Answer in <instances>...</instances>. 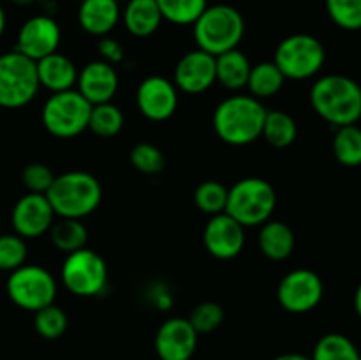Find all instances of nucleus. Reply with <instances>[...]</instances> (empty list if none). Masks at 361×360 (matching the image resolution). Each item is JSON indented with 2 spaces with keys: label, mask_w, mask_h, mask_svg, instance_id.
Masks as SVG:
<instances>
[{
  "label": "nucleus",
  "mask_w": 361,
  "mask_h": 360,
  "mask_svg": "<svg viewBox=\"0 0 361 360\" xmlns=\"http://www.w3.org/2000/svg\"><path fill=\"white\" fill-rule=\"evenodd\" d=\"M312 109L330 126H353L361 119V87L344 74H326L310 87Z\"/></svg>",
  "instance_id": "f257e3e1"
},
{
  "label": "nucleus",
  "mask_w": 361,
  "mask_h": 360,
  "mask_svg": "<svg viewBox=\"0 0 361 360\" xmlns=\"http://www.w3.org/2000/svg\"><path fill=\"white\" fill-rule=\"evenodd\" d=\"M263 101L252 95H231L214 112V131L221 141L231 147H245L259 140L267 119Z\"/></svg>",
  "instance_id": "f03ea898"
},
{
  "label": "nucleus",
  "mask_w": 361,
  "mask_h": 360,
  "mask_svg": "<svg viewBox=\"0 0 361 360\" xmlns=\"http://www.w3.org/2000/svg\"><path fill=\"white\" fill-rule=\"evenodd\" d=\"M46 198L59 217L85 219L101 205L102 187L92 173L73 169L55 176Z\"/></svg>",
  "instance_id": "7ed1b4c3"
},
{
  "label": "nucleus",
  "mask_w": 361,
  "mask_h": 360,
  "mask_svg": "<svg viewBox=\"0 0 361 360\" xmlns=\"http://www.w3.org/2000/svg\"><path fill=\"white\" fill-rule=\"evenodd\" d=\"M192 27L197 48L214 56L238 48L245 34L242 13L229 4L208 6Z\"/></svg>",
  "instance_id": "20e7f679"
},
{
  "label": "nucleus",
  "mask_w": 361,
  "mask_h": 360,
  "mask_svg": "<svg viewBox=\"0 0 361 360\" xmlns=\"http://www.w3.org/2000/svg\"><path fill=\"white\" fill-rule=\"evenodd\" d=\"M277 207V193L268 180L247 176L228 189L226 214L243 228H256L270 221Z\"/></svg>",
  "instance_id": "39448f33"
},
{
  "label": "nucleus",
  "mask_w": 361,
  "mask_h": 360,
  "mask_svg": "<svg viewBox=\"0 0 361 360\" xmlns=\"http://www.w3.org/2000/svg\"><path fill=\"white\" fill-rule=\"evenodd\" d=\"M274 62L286 80H310L323 69L326 62V49L316 35L293 34L279 42L274 53Z\"/></svg>",
  "instance_id": "423d86ee"
},
{
  "label": "nucleus",
  "mask_w": 361,
  "mask_h": 360,
  "mask_svg": "<svg viewBox=\"0 0 361 360\" xmlns=\"http://www.w3.org/2000/svg\"><path fill=\"white\" fill-rule=\"evenodd\" d=\"M92 104L76 90L51 94L42 104V126L51 136L71 140L88 129Z\"/></svg>",
  "instance_id": "0eeeda50"
},
{
  "label": "nucleus",
  "mask_w": 361,
  "mask_h": 360,
  "mask_svg": "<svg viewBox=\"0 0 361 360\" xmlns=\"http://www.w3.org/2000/svg\"><path fill=\"white\" fill-rule=\"evenodd\" d=\"M39 88L34 60L16 49L0 55V108L18 109L30 104Z\"/></svg>",
  "instance_id": "6e6552de"
},
{
  "label": "nucleus",
  "mask_w": 361,
  "mask_h": 360,
  "mask_svg": "<svg viewBox=\"0 0 361 360\" xmlns=\"http://www.w3.org/2000/svg\"><path fill=\"white\" fill-rule=\"evenodd\" d=\"M6 292L14 306L37 313L42 307L55 304L59 284L48 268L25 263L11 272L6 282Z\"/></svg>",
  "instance_id": "1a4fd4ad"
},
{
  "label": "nucleus",
  "mask_w": 361,
  "mask_h": 360,
  "mask_svg": "<svg viewBox=\"0 0 361 360\" xmlns=\"http://www.w3.org/2000/svg\"><path fill=\"white\" fill-rule=\"evenodd\" d=\"M60 281L74 296L90 299L104 292L108 284V265L101 254L83 247L66 254L60 268Z\"/></svg>",
  "instance_id": "9d476101"
},
{
  "label": "nucleus",
  "mask_w": 361,
  "mask_h": 360,
  "mask_svg": "<svg viewBox=\"0 0 361 360\" xmlns=\"http://www.w3.org/2000/svg\"><path fill=\"white\" fill-rule=\"evenodd\" d=\"M324 295V284L319 274L310 268H296L281 279L277 300L291 314H305L316 309Z\"/></svg>",
  "instance_id": "9b49d317"
},
{
  "label": "nucleus",
  "mask_w": 361,
  "mask_h": 360,
  "mask_svg": "<svg viewBox=\"0 0 361 360\" xmlns=\"http://www.w3.org/2000/svg\"><path fill=\"white\" fill-rule=\"evenodd\" d=\"M60 41H62V30L55 18L48 14H37V16L28 18L20 27L14 49L27 59L37 62L59 52Z\"/></svg>",
  "instance_id": "f8f14e48"
},
{
  "label": "nucleus",
  "mask_w": 361,
  "mask_h": 360,
  "mask_svg": "<svg viewBox=\"0 0 361 360\" xmlns=\"http://www.w3.org/2000/svg\"><path fill=\"white\" fill-rule=\"evenodd\" d=\"M136 104L145 119L152 122H164L171 119L178 108V88L169 78L152 74L137 87Z\"/></svg>",
  "instance_id": "ddd939ff"
},
{
  "label": "nucleus",
  "mask_w": 361,
  "mask_h": 360,
  "mask_svg": "<svg viewBox=\"0 0 361 360\" xmlns=\"http://www.w3.org/2000/svg\"><path fill=\"white\" fill-rule=\"evenodd\" d=\"M11 222H13L14 233L21 239H37L49 232L55 222V212L46 194L27 193L14 205Z\"/></svg>",
  "instance_id": "4468645a"
},
{
  "label": "nucleus",
  "mask_w": 361,
  "mask_h": 360,
  "mask_svg": "<svg viewBox=\"0 0 361 360\" xmlns=\"http://www.w3.org/2000/svg\"><path fill=\"white\" fill-rule=\"evenodd\" d=\"M203 244L210 256L233 260L245 246V228L226 212L212 215L203 229Z\"/></svg>",
  "instance_id": "2eb2a0df"
},
{
  "label": "nucleus",
  "mask_w": 361,
  "mask_h": 360,
  "mask_svg": "<svg viewBox=\"0 0 361 360\" xmlns=\"http://www.w3.org/2000/svg\"><path fill=\"white\" fill-rule=\"evenodd\" d=\"M173 83L185 94H203L217 83L215 76V56L196 48L187 52L176 62L173 71Z\"/></svg>",
  "instance_id": "dca6fc26"
},
{
  "label": "nucleus",
  "mask_w": 361,
  "mask_h": 360,
  "mask_svg": "<svg viewBox=\"0 0 361 360\" xmlns=\"http://www.w3.org/2000/svg\"><path fill=\"white\" fill-rule=\"evenodd\" d=\"M197 334L187 318H169L155 334V352L161 360H190L197 348Z\"/></svg>",
  "instance_id": "f3484780"
},
{
  "label": "nucleus",
  "mask_w": 361,
  "mask_h": 360,
  "mask_svg": "<svg viewBox=\"0 0 361 360\" xmlns=\"http://www.w3.org/2000/svg\"><path fill=\"white\" fill-rule=\"evenodd\" d=\"M118 73L115 66L104 60H92L81 67L78 73L76 90L90 102L92 106L111 102L118 92Z\"/></svg>",
  "instance_id": "a211bd4d"
},
{
  "label": "nucleus",
  "mask_w": 361,
  "mask_h": 360,
  "mask_svg": "<svg viewBox=\"0 0 361 360\" xmlns=\"http://www.w3.org/2000/svg\"><path fill=\"white\" fill-rule=\"evenodd\" d=\"M122 18L118 0H81L78 9L80 27L94 37H104L115 30Z\"/></svg>",
  "instance_id": "6ab92c4d"
},
{
  "label": "nucleus",
  "mask_w": 361,
  "mask_h": 360,
  "mask_svg": "<svg viewBox=\"0 0 361 360\" xmlns=\"http://www.w3.org/2000/svg\"><path fill=\"white\" fill-rule=\"evenodd\" d=\"M39 85L51 94L76 88L78 67L67 55L55 52L35 62Z\"/></svg>",
  "instance_id": "aec40b11"
},
{
  "label": "nucleus",
  "mask_w": 361,
  "mask_h": 360,
  "mask_svg": "<svg viewBox=\"0 0 361 360\" xmlns=\"http://www.w3.org/2000/svg\"><path fill=\"white\" fill-rule=\"evenodd\" d=\"M257 246L263 256L271 261H284L293 254L296 246V236L291 226L284 221L270 219L259 226Z\"/></svg>",
  "instance_id": "412c9836"
},
{
  "label": "nucleus",
  "mask_w": 361,
  "mask_h": 360,
  "mask_svg": "<svg viewBox=\"0 0 361 360\" xmlns=\"http://www.w3.org/2000/svg\"><path fill=\"white\" fill-rule=\"evenodd\" d=\"M122 18L127 32L134 37H150L164 21L155 0H129Z\"/></svg>",
  "instance_id": "4be33fe9"
},
{
  "label": "nucleus",
  "mask_w": 361,
  "mask_h": 360,
  "mask_svg": "<svg viewBox=\"0 0 361 360\" xmlns=\"http://www.w3.org/2000/svg\"><path fill=\"white\" fill-rule=\"evenodd\" d=\"M250 69H252V64H250L249 56L243 52H240L238 48L215 56L217 83H221L228 90L236 92L245 88L247 81H249Z\"/></svg>",
  "instance_id": "5701e85b"
},
{
  "label": "nucleus",
  "mask_w": 361,
  "mask_h": 360,
  "mask_svg": "<svg viewBox=\"0 0 361 360\" xmlns=\"http://www.w3.org/2000/svg\"><path fill=\"white\" fill-rule=\"evenodd\" d=\"M286 83V76L281 73L274 60H267V62H259L252 66L249 74V81L247 87L250 95L259 101L263 99H270L277 95L282 90Z\"/></svg>",
  "instance_id": "b1692460"
},
{
  "label": "nucleus",
  "mask_w": 361,
  "mask_h": 360,
  "mask_svg": "<svg viewBox=\"0 0 361 360\" xmlns=\"http://www.w3.org/2000/svg\"><path fill=\"white\" fill-rule=\"evenodd\" d=\"M49 240L63 254H71L87 247L88 229L81 219L60 217L49 228Z\"/></svg>",
  "instance_id": "393cba45"
},
{
  "label": "nucleus",
  "mask_w": 361,
  "mask_h": 360,
  "mask_svg": "<svg viewBox=\"0 0 361 360\" xmlns=\"http://www.w3.org/2000/svg\"><path fill=\"white\" fill-rule=\"evenodd\" d=\"M261 138H264L271 147L286 148L295 143L298 138V124L288 112L282 109L267 112Z\"/></svg>",
  "instance_id": "a878e982"
},
{
  "label": "nucleus",
  "mask_w": 361,
  "mask_h": 360,
  "mask_svg": "<svg viewBox=\"0 0 361 360\" xmlns=\"http://www.w3.org/2000/svg\"><path fill=\"white\" fill-rule=\"evenodd\" d=\"M334 155L345 168L361 166V127L353 126L337 127L334 136Z\"/></svg>",
  "instance_id": "bb28decb"
},
{
  "label": "nucleus",
  "mask_w": 361,
  "mask_h": 360,
  "mask_svg": "<svg viewBox=\"0 0 361 360\" xmlns=\"http://www.w3.org/2000/svg\"><path fill=\"white\" fill-rule=\"evenodd\" d=\"M360 349L348 335L331 332L316 342L310 360H360Z\"/></svg>",
  "instance_id": "cd10ccee"
},
{
  "label": "nucleus",
  "mask_w": 361,
  "mask_h": 360,
  "mask_svg": "<svg viewBox=\"0 0 361 360\" xmlns=\"http://www.w3.org/2000/svg\"><path fill=\"white\" fill-rule=\"evenodd\" d=\"M126 116L116 104L102 102V104L92 106L90 120H88V131L99 138H113L123 129Z\"/></svg>",
  "instance_id": "c85d7f7f"
},
{
  "label": "nucleus",
  "mask_w": 361,
  "mask_h": 360,
  "mask_svg": "<svg viewBox=\"0 0 361 360\" xmlns=\"http://www.w3.org/2000/svg\"><path fill=\"white\" fill-rule=\"evenodd\" d=\"M161 9L162 20L173 25H194L208 7V0H155Z\"/></svg>",
  "instance_id": "c756f323"
},
{
  "label": "nucleus",
  "mask_w": 361,
  "mask_h": 360,
  "mask_svg": "<svg viewBox=\"0 0 361 360\" xmlns=\"http://www.w3.org/2000/svg\"><path fill=\"white\" fill-rule=\"evenodd\" d=\"M194 203L210 217L222 214L226 212V203H228V187L217 180H204L194 191Z\"/></svg>",
  "instance_id": "7c9ffc66"
},
{
  "label": "nucleus",
  "mask_w": 361,
  "mask_h": 360,
  "mask_svg": "<svg viewBox=\"0 0 361 360\" xmlns=\"http://www.w3.org/2000/svg\"><path fill=\"white\" fill-rule=\"evenodd\" d=\"M67 325H69V318H67L66 311L56 304H49V306L34 313L35 332L41 337L49 339V341L62 337L67 330Z\"/></svg>",
  "instance_id": "2f4dec72"
},
{
  "label": "nucleus",
  "mask_w": 361,
  "mask_h": 360,
  "mask_svg": "<svg viewBox=\"0 0 361 360\" xmlns=\"http://www.w3.org/2000/svg\"><path fill=\"white\" fill-rule=\"evenodd\" d=\"M330 20L348 32L361 30V0H324Z\"/></svg>",
  "instance_id": "473e14b6"
},
{
  "label": "nucleus",
  "mask_w": 361,
  "mask_h": 360,
  "mask_svg": "<svg viewBox=\"0 0 361 360\" xmlns=\"http://www.w3.org/2000/svg\"><path fill=\"white\" fill-rule=\"evenodd\" d=\"M129 159L133 168L136 172L143 173V175H157L166 166V159L161 148L152 143H147V141L134 145L130 148Z\"/></svg>",
  "instance_id": "72a5a7b5"
},
{
  "label": "nucleus",
  "mask_w": 361,
  "mask_h": 360,
  "mask_svg": "<svg viewBox=\"0 0 361 360\" xmlns=\"http://www.w3.org/2000/svg\"><path fill=\"white\" fill-rule=\"evenodd\" d=\"M28 247L25 239L16 233H4L0 235V270L13 272L25 265Z\"/></svg>",
  "instance_id": "f704fd0d"
},
{
  "label": "nucleus",
  "mask_w": 361,
  "mask_h": 360,
  "mask_svg": "<svg viewBox=\"0 0 361 360\" xmlns=\"http://www.w3.org/2000/svg\"><path fill=\"white\" fill-rule=\"evenodd\" d=\"M187 320H189V323L192 325L197 334H210V332L217 330L222 321H224V309H222L221 304L207 300V302L197 304L190 311Z\"/></svg>",
  "instance_id": "c9c22d12"
},
{
  "label": "nucleus",
  "mask_w": 361,
  "mask_h": 360,
  "mask_svg": "<svg viewBox=\"0 0 361 360\" xmlns=\"http://www.w3.org/2000/svg\"><path fill=\"white\" fill-rule=\"evenodd\" d=\"M55 173L44 162H30L21 172V184L28 193L46 194L55 180Z\"/></svg>",
  "instance_id": "e433bc0d"
},
{
  "label": "nucleus",
  "mask_w": 361,
  "mask_h": 360,
  "mask_svg": "<svg viewBox=\"0 0 361 360\" xmlns=\"http://www.w3.org/2000/svg\"><path fill=\"white\" fill-rule=\"evenodd\" d=\"M97 52L101 60L116 66V64L122 62L126 59V49H123L122 42L118 39L111 37V35H104V37H99L97 42Z\"/></svg>",
  "instance_id": "4c0bfd02"
},
{
  "label": "nucleus",
  "mask_w": 361,
  "mask_h": 360,
  "mask_svg": "<svg viewBox=\"0 0 361 360\" xmlns=\"http://www.w3.org/2000/svg\"><path fill=\"white\" fill-rule=\"evenodd\" d=\"M271 360H310V356L302 355V353H282Z\"/></svg>",
  "instance_id": "58836bf2"
},
{
  "label": "nucleus",
  "mask_w": 361,
  "mask_h": 360,
  "mask_svg": "<svg viewBox=\"0 0 361 360\" xmlns=\"http://www.w3.org/2000/svg\"><path fill=\"white\" fill-rule=\"evenodd\" d=\"M355 311H356V314L361 318V282L355 292Z\"/></svg>",
  "instance_id": "ea45409f"
},
{
  "label": "nucleus",
  "mask_w": 361,
  "mask_h": 360,
  "mask_svg": "<svg viewBox=\"0 0 361 360\" xmlns=\"http://www.w3.org/2000/svg\"><path fill=\"white\" fill-rule=\"evenodd\" d=\"M6 23H7L6 11H4L2 4H0V37H2V35H4V32H6Z\"/></svg>",
  "instance_id": "a19ab883"
},
{
  "label": "nucleus",
  "mask_w": 361,
  "mask_h": 360,
  "mask_svg": "<svg viewBox=\"0 0 361 360\" xmlns=\"http://www.w3.org/2000/svg\"><path fill=\"white\" fill-rule=\"evenodd\" d=\"M13 4H16V6H30V4H34L35 0H11Z\"/></svg>",
  "instance_id": "79ce46f5"
},
{
  "label": "nucleus",
  "mask_w": 361,
  "mask_h": 360,
  "mask_svg": "<svg viewBox=\"0 0 361 360\" xmlns=\"http://www.w3.org/2000/svg\"><path fill=\"white\" fill-rule=\"evenodd\" d=\"M360 360H361V355H360Z\"/></svg>",
  "instance_id": "37998d69"
}]
</instances>
